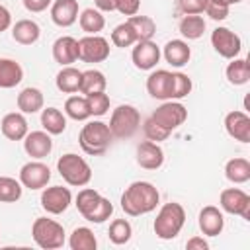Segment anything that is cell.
<instances>
[{"label":"cell","mask_w":250,"mask_h":250,"mask_svg":"<svg viewBox=\"0 0 250 250\" xmlns=\"http://www.w3.org/2000/svg\"><path fill=\"white\" fill-rule=\"evenodd\" d=\"M158 201H160L158 189L150 182H143V180L129 184V188H125V191L121 193V209L129 217H139L154 211Z\"/></svg>","instance_id":"6da1fadb"},{"label":"cell","mask_w":250,"mask_h":250,"mask_svg":"<svg viewBox=\"0 0 250 250\" xmlns=\"http://www.w3.org/2000/svg\"><path fill=\"white\" fill-rule=\"evenodd\" d=\"M111 141H113V135H111L107 123H104V121H88L78 133L80 148L90 156L104 154L109 148Z\"/></svg>","instance_id":"7a4b0ae2"},{"label":"cell","mask_w":250,"mask_h":250,"mask_svg":"<svg viewBox=\"0 0 250 250\" xmlns=\"http://www.w3.org/2000/svg\"><path fill=\"white\" fill-rule=\"evenodd\" d=\"M186 223V209L176 203V201H170V203H164L152 223V229H154V234L162 240H172L180 234L182 227Z\"/></svg>","instance_id":"3957f363"},{"label":"cell","mask_w":250,"mask_h":250,"mask_svg":"<svg viewBox=\"0 0 250 250\" xmlns=\"http://www.w3.org/2000/svg\"><path fill=\"white\" fill-rule=\"evenodd\" d=\"M113 139H129L133 137L141 127V113L131 104H121L111 111L109 123H107Z\"/></svg>","instance_id":"277c9868"},{"label":"cell","mask_w":250,"mask_h":250,"mask_svg":"<svg viewBox=\"0 0 250 250\" xmlns=\"http://www.w3.org/2000/svg\"><path fill=\"white\" fill-rule=\"evenodd\" d=\"M57 170H59L61 178L68 186H74V188H82V186H86L92 180V168H90V164L82 156H78L74 152L62 154L57 160Z\"/></svg>","instance_id":"5b68a950"},{"label":"cell","mask_w":250,"mask_h":250,"mask_svg":"<svg viewBox=\"0 0 250 250\" xmlns=\"http://www.w3.org/2000/svg\"><path fill=\"white\" fill-rule=\"evenodd\" d=\"M64 229L61 223L47 219V217H37L31 225V236L39 248L45 250H55L64 244Z\"/></svg>","instance_id":"8992f818"},{"label":"cell","mask_w":250,"mask_h":250,"mask_svg":"<svg viewBox=\"0 0 250 250\" xmlns=\"http://www.w3.org/2000/svg\"><path fill=\"white\" fill-rule=\"evenodd\" d=\"M150 119L154 123H158L162 129L166 131H176L186 119H188V109L184 104H180L178 100H166L162 102L150 115Z\"/></svg>","instance_id":"52a82bcc"},{"label":"cell","mask_w":250,"mask_h":250,"mask_svg":"<svg viewBox=\"0 0 250 250\" xmlns=\"http://www.w3.org/2000/svg\"><path fill=\"white\" fill-rule=\"evenodd\" d=\"M219 205L230 215H238L244 221H250V195L240 188H227L219 195Z\"/></svg>","instance_id":"ba28073f"},{"label":"cell","mask_w":250,"mask_h":250,"mask_svg":"<svg viewBox=\"0 0 250 250\" xmlns=\"http://www.w3.org/2000/svg\"><path fill=\"white\" fill-rule=\"evenodd\" d=\"M109 57V41L102 35H86L78 39V59L82 62H104Z\"/></svg>","instance_id":"9c48e42d"},{"label":"cell","mask_w":250,"mask_h":250,"mask_svg":"<svg viewBox=\"0 0 250 250\" xmlns=\"http://www.w3.org/2000/svg\"><path fill=\"white\" fill-rule=\"evenodd\" d=\"M211 45H213V49H215L221 57H225V59H234V57H238V53H240V49H242L240 37H238L234 31H230L229 27H215V29L211 31Z\"/></svg>","instance_id":"30bf717a"},{"label":"cell","mask_w":250,"mask_h":250,"mask_svg":"<svg viewBox=\"0 0 250 250\" xmlns=\"http://www.w3.org/2000/svg\"><path fill=\"white\" fill-rule=\"evenodd\" d=\"M51 180V170L47 164L33 160V162H25L20 168V182L23 188L27 189H43Z\"/></svg>","instance_id":"8fae6325"},{"label":"cell","mask_w":250,"mask_h":250,"mask_svg":"<svg viewBox=\"0 0 250 250\" xmlns=\"http://www.w3.org/2000/svg\"><path fill=\"white\" fill-rule=\"evenodd\" d=\"M70 203H72V193L68 188H62V186L45 188L41 193V207L51 215L64 213Z\"/></svg>","instance_id":"7c38bea8"},{"label":"cell","mask_w":250,"mask_h":250,"mask_svg":"<svg viewBox=\"0 0 250 250\" xmlns=\"http://www.w3.org/2000/svg\"><path fill=\"white\" fill-rule=\"evenodd\" d=\"M160 57H162V51H160V47L152 39L137 41L135 47H133V53H131L133 64L139 70H152L158 64Z\"/></svg>","instance_id":"4fadbf2b"},{"label":"cell","mask_w":250,"mask_h":250,"mask_svg":"<svg viewBox=\"0 0 250 250\" xmlns=\"http://www.w3.org/2000/svg\"><path fill=\"white\" fill-rule=\"evenodd\" d=\"M137 164L145 170H158L164 164V150L158 143L143 141L137 145Z\"/></svg>","instance_id":"5bb4252c"},{"label":"cell","mask_w":250,"mask_h":250,"mask_svg":"<svg viewBox=\"0 0 250 250\" xmlns=\"http://www.w3.org/2000/svg\"><path fill=\"white\" fill-rule=\"evenodd\" d=\"M146 92L154 100H162V102L170 100L172 98V72L164 68L150 72L146 78Z\"/></svg>","instance_id":"9a60e30c"},{"label":"cell","mask_w":250,"mask_h":250,"mask_svg":"<svg viewBox=\"0 0 250 250\" xmlns=\"http://www.w3.org/2000/svg\"><path fill=\"white\" fill-rule=\"evenodd\" d=\"M225 129L229 137H232L234 141L250 143V117L246 111H240V109L229 111L225 117Z\"/></svg>","instance_id":"2e32d148"},{"label":"cell","mask_w":250,"mask_h":250,"mask_svg":"<svg viewBox=\"0 0 250 250\" xmlns=\"http://www.w3.org/2000/svg\"><path fill=\"white\" fill-rule=\"evenodd\" d=\"M23 148L31 158L41 160V158L49 156L53 150L51 135L47 131H31L23 137Z\"/></svg>","instance_id":"e0dca14e"},{"label":"cell","mask_w":250,"mask_h":250,"mask_svg":"<svg viewBox=\"0 0 250 250\" xmlns=\"http://www.w3.org/2000/svg\"><path fill=\"white\" fill-rule=\"evenodd\" d=\"M197 223H199V229L205 236H219L225 229V217H223V211L215 205H205L201 211H199V217H197Z\"/></svg>","instance_id":"ac0fdd59"},{"label":"cell","mask_w":250,"mask_h":250,"mask_svg":"<svg viewBox=\"0 0 250 250\" xmlns=\"http://www.w3.org/2000/svg\"><path fill=\"white\" fill-rule=\"evenodd\" d=\"M51 20L59 27H70L78 20V0H53Z\"/></svg>","instance_id":"d6986e66"},{"label":"cell","mask_w":250,"mask_h":250,"mask_svg":"<svg viewBox=\"0 0 250 250\" xmlns=\"http://www.w3.org/2000/svg\"><path fill=\"white\" fill-rule=\"evenodd\" d=\"M53 59L61 66H68L78 61V39L72 35H62L53 43Z\"/></svg>","instance_id":"ffe728a7"},{"label":"cell","mask_w":250,"mask_h":250,"mask_svg":"<svg viewBox=\"0 0 250 250\" xmlns=\"http://www.w3.org/2000/svg\"><path fill=\"white\" fill-rule=\"evenodd\" d=\"M162 55L166 59V62L174 68H182L189 62L191 59V49L189 45L184 41V39H170L164 49H162Z\"/></svg>","instance_id":"44dd1931"},{"label":"cell","mask_w":250,"mask_h":250,"mask_svg":"<svg viewBox=\"0 0 250 250\" xmlns=\"http://www.w3.org/2000/svg\"><path fill=\"white\" fill-rule=\"evenodd\" d=\"M0 131L6 139L10 141H23V137L29 133L27 129V121L23 117V113L20 111H12V113H6L0 121Z\"/></svg>","instance_id":"7402d4cb"},{"label":"cell","mask_w":250,"mask_h":250,"mask_svg":"<svg viewBox=\"0 0 250 250\" xmlns=\"http://www.w3.org/2000/svg\"><path fill=\"white\" fill-rule=\"evenodd\" d=\"M41 35V27L33 20H18L12 25V37L20 45H33Z\"/></svg>","instance_id":"603a6c76"},{"label":"cell","mask_w":250,"mask_h":250,"mask_svg":"<svg viewBox=\"0 0 250 250\" xmlns=\"http://www.w3.org/2000/svg\"><path fill=\"white\" fill-rule=\"evenodd\" d=\"M18 109L21 113H37L43 109V92L39 88H33V86H27L23 88L20 94H18Z\"/></svg>","instance_id":"cb8c5ba5"},{"label":"cell","mask_w":250,"mask_h":250,"mask_svg":"<svg viewBox=\"0 0 250 250\" xmlns=\"http://www.w3.org/2000/svg\"><path fill=\"white\" fill-rule=\"evenodd\" d=\"M23 80V68L14 59H0V88L8 90Z\"/></svg>","instance_id":"d4e9b609"},{"label":"cell","mask_w":250,"mask_h":250,"mask_svg":"<svg viewBox=\"0 0 250 250\" xmlns=\"http://www.w3.org/2000/svg\"><path fill=\"white\" fill-rule=\"evenodd\" d=\"M80 78H82V70L74 68V66H62L55 78V84L57 88L62 92V94H74L80 90Z\"/></svg>","instance_id":"484cf974"},{"label":"cell","mask_w":250,"mask_h":250,"mask_svg":"<svg viewBox=\"0 0 250 250\" xmlns=\"http://www.w3.org/2000/svg\"><path fill=\"white\" fill-rule=\"evenodd\" d=\"M41 125H43V131H47L49 135H61L66 129V117L57 107H43L41 109Z\"/></svg>","instance_id":"4316f807"},{"label":"cell","mask_w":250,"mask_h":250,"mask_svg":"<svg viewBox=\"0 0 250 250\" xmlns=\"http://www.w3.org/2000/svg\"><path fill=\"white\" fill-rule=\"evenodd\" d=\"M78 23H80L82 31H86L88 35H98L105 27V18L102 16L100 10L86 8V10H82L78 14Z\"/></svg>","instance_id":"83f0119b"},{"label":"cell","mask_w":250,"mask_h":250,"mask_svg":"<svg viewBox=\"0 0 250 250\" xmlns=\"http://www.w3.org/2000/svg\"><path fill=\"white\" fill-rule=\"evenodd\" d=\"M105 86H107V80H105L104 72H100L96 68H90V70L82 72L80 90L78 92L88 96V94H96V92H105Z\"/></svg>","instance_id":"f1b7e54d"},{"label":"cell","mask_w":250,"mask_h":250,"mask_svg":"<svg viewBox=\"0 0 250 250\" xmlns=\"http://www.w3.org/2000/svg\"><path fill=\"white\" fill-rule=\"evenodd\" d=\"M225 176L232 184H246L250 180V162L246 158H230L225 164Z\"/></svg>","instance_id":"f546056e"},{"label":"cell","mask_w":250,"mask_h":250,"mask_svg":"<svg viewBox=\"0 0 250 250\" xmlns=\"http://www.w3.org/2000/svg\"><path fill=\"white\" fill-rule=\"evenodd\" d=\"M205 31V20L203 16L199 14H189V16H184L180 20V33L182 37H186L188 41H195L203 35Z\"/></svg>","instance_id":"4dcf8cb0"},{"label":"cell","mask_w":250,"mask_h":250,"mask_svg":"<svg viewBox=\"0 0 250 250\" xmlns=\"http://www.w3.org/2000/svg\"><path fill=\"white\" fill-rule=\"evenodd\" d=\"M225 74H227V80H229L230 84L242 86V84H246V82L250 80V64H248L246 59H236V57H234V59H230V62L227 64Z\"/></svg>","instance_id":"1f68e13d"},{"label":"cell","mask_w":250,"mask_h":250,"mask_svg":"<svg viewBox=\"0 0 250 250\" xmlns=\"http://www.w3.org/2000/svg\"><path fill=\"white\" fill-rule=\"evenodd\" d=\"M68 246L72 250H96L98 240L94 230H90L88 227H76L68 238Z\"/></svg>","instance_id":"d6a6232c"},{"label":"cell","mask_w":250,"mask_h":250,"mask_svg":"<svg viewBox=\"0 0 250 250\" xmlns=\"http://www.w3.org/2000/svg\"><path fill=\"white\" fill-rule=\"evenodd\" d=\"M129 25L133 27L135 35H137V41H146V39H152L154 33H156V23L152 18L148 16H129L127 18Z\"/></svg>","instance_id":"836d02e7"},{"label":"cell","mask_w":250,"mask_h":250,"mask_svg":"<svg viewBox=\"0 0 250 250\" xmlns=\"http://www.w3.org/2000/svg\"><path fill=\"white\" fill-rule=\"evenodd\" d=\"M23 186L20 180L10 176H0V203H16L21 197Z\"/></svg>","instance_id":"e575fe53"},{"label":"cell","mask_w":250,"mask_h":250,"mask_svg":"<svg viewBox=\"0 0 250 250\" xmlns=\"http://www.w3.org/2000/svg\"><path fill=\"white\" fill-rule=\"evenodd\" d=\"M64 113L74 121H86L90 117L86 96H70L64 102Z\"/></svg>","instance_id":"d590c367"},{"label":"cell","mask_w":250,"mask_h":250,"mask_svg":"<svg viewBox=\"0 0 250 250\" xmlns=\"http://www.w3.org/2000/svg\"><path fill=\"white\" fill-rule=\"evenodd\" d=\"M131 234H133V227L127 219H115L111 221L109 225V230H107V236L113 244L121 246V244H127L131 240Z\"/></svg>","instance_id":"8d00e7d4"},{"label":"cell","mask_w":250,"mask_h":250,"mask_svg":"<svg viewBox=\"0 0 250 250\" xmlns=\"http://www.w3.org/2000/svg\"><path fill=\"white\" fill-rule=\"evenodd\" d=\"M102 199V195H100V191H96L94 188H82L80 191H78V195H76V209H78V213L82 215V217H86L94 207H96V203Z\"/></svg>","instance_id":"74e56055"},{"label":"cell","mask_w":250,"mask_h":250,"mask_svg":"<svg viewBox=\"0 0 250 250\" xmlns=\"http://www.w3.org/2000/svg\"><path fill=\"white\" fill-rule=\"evenodd\" d=\"M111 43L115 47H131L137 43V35L133 31V27L129 25V21L125 20L123 23L115 25L113 31H111Z\"/></svg>","instance_id":"f35d334b"},{"label":"cell","mask_w":250,"mask_h":250,"mask_svg":"<svg viewBox=\"0 0 250 250\" xmlns=\"http://www.w3.org/2000/svg\"><path fill=\"white\" fill-rule=\"evenodd\" d=\"M86 102H88V111H90V117H102L104 113H107L109 109V96L105 92H96V94H88L86 96Z\"/></svg>","instance_id":"ab89813d"},{"label":"cell","mask_w":250,"mask_h":250,"mask_svg":"<svg viewBox=\"0 0 250 250\" xmlns=\"http://www.w3.org/2000/svg\"><path fill=\"white\" fill-rule=\"evenodd\" d=\"M191 78L184 72H172V98L170 100H182L191 92Z\"/></svg>","instance_id":"60d3db41"},{"label":"cell","mask_w":250,"mask_h":250,"mask_svg":"<svg viewBox=\"0 0 250 250\" xmlns=\"http://www.w3.org/2000/svg\"><path fill=\"white\" fill-rule=\"evenodd\" d=\"M111 213H113V205H111V201L107 199V197H104L102 195V199L96 203V207L84 217L86 221H90V223H104V221H107L109 217H111Z\"/></svg>","instance_id":"b9f144b4"},{"label":"cell","mask_w":250,"mask_h":250,"mask_svg":"<svg viewBox=\"0 0 250 250\" xmlns=\"http://www.w3.org/2000/svg\"><path fill=\"white\" fill-rule=\"evenodd\" d=\"M143 133H145V137L148 139V141H152V143H160V141H166L168 137H170V131H166V129H162L158 123H154L150 117L143 123Z\"/></svg>","instance_id":"7bdbcfd3"},{"label":"cell","mask_w":250,"mask_h":250,"mask_svg":"<svg viewBox=\"0 0 250 250\" xmlns=\"http://www.w3.org/2000/svg\"><path fill=\"white\" fill-rule=\"evenodd\" d=\"M178 2V8L182 14L189 16V14H203L205 12V6H207V0H176Z\"/></svg>","instance_id":"ee69618b"},{"label":"cell","mask_w":250,"mask_h":250,"mask_svg":"<svg viewBox=\"0 0 250 250\" xmlns=\"http://www.w3.org/2000/svg\"><path fill=\"white\" fill-rule=\"evenodd\" d=\"M205 14H207L211 20L223 21V20H227V16H229V6H223V4H217V2H213V0H207Z\"/></svg>","instance_id":"f6af8a7d"},{"label":"cell","mask_w":250,"mask_h":250,"mask_svg":"<svg viewBox=\"0 0 250 250\" xmlns=\"http://www.w3.org/2000/svg\"><path fill=\"white\" fill-rule=\"evenodd\" d=\"M115 4V10L123 16H135L139 14V8H141V0H113Z\"/></svg>","instance_id":"bcb514c9"},{"label":"cell","mask_w":250,"mask_h":250,"mask_svg":"<svg viewBox=\"0 0 250 250\" xmlns=\"http://www.w3.org/2000/svg\"><path fill=\"white\" fill-rule=\"evenodd\" d=\"M51 4H53V0H23L25 10H27V12H33V14L47 10Z\"/></svg>","instance_id":"7dc6e473"},{"label":"cell","mask_w":250,"mask_h":250,"mask_svg":"<svg viewBox=\"0 0 250 250\" xmlns=\"http://www.w3.org/2000/svg\"><path fill=\"white\" fill-rule=\"evenodd\" d=\"M186 248H188V250H207V248H209V242H207L203 236H191V238L186 242Z\"/></svg>","instance_id":"c3c4849f"},{"label":"cell","mask_w":250,"mask_h":250,"mask_svg":"<svg viewBox=\"0 0 250 250\" xmlns=\"http://www.w3.org/2000/svg\"><path fill=\"white\" fill-rule=\"evenodd\" d=\"M10 25H12V14H10V10L6 6L0 4V33L6 31Z\"/></svg>","instance_id":"681fc988"},{"label":"cell","mask_w":250,"mask_h":250,"mask_svg":"<svg viewBox=\"0 0 250 250\" xmlns=\"http://www.w3.org/2000/svg\"><path fill=\"white\" fill-rule=\"evenodd\" d=\"M94 4H96V10H100V12H113L115 10L113 0H94Z\"/></svg>","instance_id":"f907efd6"},{"label":"cell","mask_w":250,"mask_h":250,"mask_svg":"<svg viewBox=\"0 0 250 250\" xmlns=\"http://www.w3.org/2000/svg\"><path fill=\"white\" fill-rule=\"evenodd\" d=\"M213 2H217V4H223V6H232V4H238V2H242V0H213Z\"/></svg>","instance_id":"816d5d0a"}]
</instances>
